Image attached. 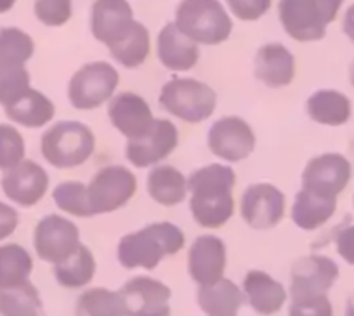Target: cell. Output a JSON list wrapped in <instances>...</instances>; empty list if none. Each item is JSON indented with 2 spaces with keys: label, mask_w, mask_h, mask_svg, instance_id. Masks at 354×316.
<instances>
[{
  "label": "cell",
  "mask_w": 354,
  "mask_h": 316,
  "mask_svg": "<svg viewBox=\"0 0 354 316\" xmlns=\"http://www.w3.org/2000/svg\"><path fill=\"white\" fill-rule=\"evenodd\" d=\"M234 183L233 169L221 164H210L189 176V209L200 226L221 227L233 217Z\"/></svg>",
  "instance_id": "obj_1"
},
{
  "label": "cell",
  "mask_w": 354,
  "mask_h": 316,
  "mask_svg": "<svg viewBox=\"0 0 354 316\" xmlns=\"http://www.w3.org/2000/svg\"><path fill=\"white\" fill-rule=\"evenodd\" d=\"M185 247V233L172 223H155L125 234L118 243V263L127 270H155L160 261Z\"/></svg>",
  "instance_id": "obj_2"
},
{
  "label": "cell",
  "mask_w": 354,
  "mask_h": 316,
  "mask_svg": "<svg viewBox=\"0 0 354 316\" xmlns=\"http://www.w3.org/2000/svg\"><path fill=\"white\" fill-rule=\"evenodd\" d=\"M40 149L53 167H78L94 153L96 138L93 131L80 122H57L44 132Z\"/></svg>",
  "instance_id": "obj_3"
},
{
  "label": "cell",
  "mask_w": 354,
  "mask_h": 316,
  "mask_svg": "<svg viewBox=\"0 0 354 316\" xmlns=\"http://www.w3.org/2000/svg\"><path fill=\"white\" fill-rule=\"evenodd\" d=\"M176 25L193 42L217 46L230 39L233 23L219 0H183L177 6Z\"/></svg>",
  "instance_id": "obj_4"
},
{
  "label": "cell",
  "mask_w": 354,
  "mask_h": 316,
  "mask_svg": "<svg viewBox=\"0 0 354 316\" xmlns=\"http://www.w3.org/2000/svg\"><path fill=\"white\" fill-rule=\"evenodd\" d=\"M160 104L174 117L198 124L214 113L217 94L212 87L195 78H172L162 87Z\"/></svg>",
  "instance_id": "obj_5"
},
{
  "label": "cell",
  "mask_w": 354,
  "mask_h": 316,
  "mask_svg": "<svg viewBox=\"0 0 354 316\" xmlns=\"http://www.w3.org/2000/svg\"><path fill=\"white\" fill-rule=\"evenodd\" d=\"M118 71L104 61H94L82 66L71 77L68 97L77 110H94L111 100L118 86Z\"/></svg>",
  "instance_id": "obj_6"
},
{
  "label": "cell",
  "mask_w": 354,
  "mask_h": 316,
  "mask_svg": "<svg viewBox=\"0 0 354 316\" xmlns=\"http://www.w3.org/2000/svg\"><path fill=\"white\" fill-rule=\"evenodd\" d=\"M136 176L122 165H108L94 174L87 186L88 205L94 216L115 212L134 196Z\"/></svg>",
  "instance_id": "obj_7"
},
{
  "label": "cell",
  "mask_w": 354,
  "mask_h": 316,
  "mask_svg": "<svg viewBox=\"0 0 354 316\" xmlns=\"http://www.w3.org/2000/svg\"><path fill=\"white\" fill-rule=\"evenodd\" d=\"M33 247L40 259L57 264L80 247V231L66 217L50 214L40 219L35 226Z\"/></svg>",
  "instance_id": "obj_8"
},
{
  "label": "cell",
  "mask_w": 354,
  "mask_h": 316,
  "mask_svg": "<svg viewBox=\"0 0 354 316\" xmlns=\"http://www.w3.org/2000/svg\"><path fill=\"white\" fill-rule=\"evenodd\" d=\"M353 178V165L340 153L315 156L302 172V188L323 196H339Z\"/></svg>",
  "instance_id": "obj_9"
},
{
  "label": "cell",
  "mask_w": 354,
  "mask_h": 316,
  "mask_svg": "<svg viewBox=\"0 0 354 316\" xmlns=\"http://www.w3.org/2000/svg\"><path fill=\"white\" fill-rule=\"evenodd\" d=\"M125 316H170V288L149 277L131 278L118 290Z\"/></svg>",
  "instance_id": "obj_10"
},
{
  "label": "cell",
  "mask_w": 354,
  "mask_h": 316,
  "mask_svg": "<svg viewBox=\"0 0 354 316\" xmlns=\"http://www.w3.org/2000/svg\"><path fill=\"white\" fill-rule=\"evenodd\" d=\"M179 145V134L172 122L155 118L151 127L145 136L138 139H129L127 160L136 167H149L167 158Z\"/></svg>",
  "instance_id": "obj_11"
},
{
  "label": "cell",
  "mask_w": 354,
  "mask_h": 316,
  "mask_svg": "<svg viewBox=\"0 0 354 316\" xmlns=\"http://www.w3.org/2000/svg\"><path fill=\"white\" fill-rule=\"evenodd\" d=\"M241 217L254 230L274 227L285 214V195L273 185H250L241 195Z\"/></svg>",
  "instance_id": "obj_12"
},
{
  "label": "cell",
  "mask_w": 354,
  "mask_h": 316,
  "mask_svg": "<svg viewBox=\"0 0 354 316\" xmlns=\"http://www.w3.org/2000/svg\"><path fill=\"white\" fill-rule=\"evenodd\" d=\"M209 148L223 160L240 162L254 151V131L240 117L219 118L209 131Z\"/></svg>",
  "instance_id": "obj_13"
},
{
  "label": "cell",
  "mask_w": 354,
  "mask_h": 316,
  "mask_svg": "<svg viewBox=\"0 0 354 316\" xmlns=\"http://www.w3.org/2000/svg\"><path fill=\"white\" fill-rule=\"evenodd\" d=\"M280 21L285 32L299 42H315L326 35V23L316 0H280Z\"/></svg>",
  "instance_id": "obj_14"
},
{
  "label": "cell",
  "mask_w": 354,
  "mask_h": 316,
  "mask_svg": "<svg viewBox=\"0 0 354 316\" xmlns=\"http://www.w3.org/2000/svg\"><path fill=\"white\" fill-rule=\"evenodd\" d=\"M339 278V266L326 256H306L292 268L290 297L326 294Z\"/></svg>",
  "instance_id": "obj_15"
},
{
  "label": "cell",
  "mask_w": 354,
  "mask_h": 316,
  "mask_svg": "<svg viewBox=\"0 0 354 316\" xmlns=\"http://www.w3.org/2000/svg\"><path fill=\"white\" fill-rule=\"evenodd\" d=\"M0 185L11 202L21 207H32L46 195L49 188V176L33 160H23L4 172Z\"/></svg>",
  "instance_id": "obj_16"
},
{
  "label": "cell",
  "mask_w": 354,
  "mask_h": 316,
  "mask_svg": "<svg viewBox=\"0 0 354 316\" xmlns=\"http://www.w3.org/2000/svg\"><path fill=\"white\" fill-rule=\"evenodd\" d=\"M226 245L219 236L202 234L193 242L188 254L189 277L198 285H212L224 278Z\"/></svg>",
  "instance_id": "obj_17"
},
{
  "label": "cell",
  "mask_w": 354,
  "mask_h": 316,
  "mask_svg": "<svg viewBox=\"0 0 354 316\" xmlns=\"http://www.w3.org/2000/svg\"><path fill=\"white\" fill-rule=\"evenodd\" d=\"M134 15L127 0H96L91 11L94 39L110 47L134 26Z\"/></svg>",
  "instance_id": "obj_18"
},
{
  "label": "cell",
  "mask_w": 354,
  "mask_h": 316,
  "mask_svg": "<svg viewBox=\"0 0 354 316\" xmlns=\"http://www.w3.org/2000/svg\"><path fill=\"white\" fill-rule=\"evenodd\" d=\"M108 117L120 134L127 139H138L148 132L153 124L149 104L134 93H122L110 101Z\"/></svg>",
  "instance_id": "obj_19"
},
{
  "label": "cell",
  "mask_w": 354,
  "mask_h": 316,
  "mask_svg": "<svg viewBox=\"0 0 354 316\" xmlns=\"http://www.w3.org/2000/svg\"><path fill=\"white\" fill-rule=\"evenodd\" d=\"M254 71L255 78L262 84L280 89L294 80L295 59L281 44H266L255 54Z\"/></svg>",
  "instance_id": "obj_20"
},
{
  "label": "cell",
  "mask_w": 354,
  "mask_h": 316,
  "mask_svg": "<svg viewBox=\"0 0 354 316\" xmlns=\"http://www.w3.org/2000/svg\"><path fill=\"white\" fill-rule=\"evenodd\" d=\"M243 294L255 313L262 316L277 315L287 302V290L283 285L266 271L252 270L243 278Z\"/></svg>",
  "instance_id": "obj_21"
},
{
  "label": "cell",
  "mask_w": 354,
  "mask_h": 316,
  "mask_svg": "<svg viewBox=\"0 0 354 316\" xmlns=\"http://www.w3.org/2000/svg\"><path fill=\"white\" fill-rule=\"evenodd\" d=\"M200 50L196 42L177 28L176 23H169L158 33V59L167 70L188 71L198 63Z\"/></svg>",
  "instance_id": "obj_22"
},
{
  "label": "cell",
  "mask_w": 354,
  "mask_h": 316,
  "mask_svg": "<svg viewBox=\"0 0 354 316\" xmlns=\"http://www.w3.org/2000/svg\"><path fill=\"white\" fill-rule=\"evenodd\" d=\"M337 210L335 196H323L315 192L302 188L295 195L294 207H292V221L301 230L313 231L328 223Z\"/></svg>",
  "instance_id": "obj_23"
},
{
  "label": "cell",
  "mask_w": 354,
  "mask_h": 316,
  "mask_svg": "<svg viewBox=\"0 0 354 316\" xmlns=\"http://www.w3.org/2000/svg\"><path fill=\"white\" fill-rule=\"evenodd\" d=\"M309 118L316 124L340 127L347 124L353 113L349 97L344 93L333 89H322L311 94L306 104Z\"/></svg>",
  "instance_id": "obj_24"
},
{
  "label": "cell",
  "mask_w": 354,
  "mask_h": 316,
  "mask_svg": "<svg viewBox=\"0 0 354 316\" xmlns=\"http://www.w3.org/2000/svg\"><path fill=\"white\" fill-rule=\"evenodd\" d=\"M245 294L227 278L212 285H200L198 306L209 316H236Z\"/></svg>",
  "instance_id": "obj_25"
},
{
  "label": "cell",
  "mask_w": 354,
  "mask_h": 316,
  "mask_svg": "<svg viewBox=\"0 0 354 316\" xmlns=\"http://www.w3.org/2000/svg\"><path fill=\"white\" fill-rule=\"evenodd\" d=\"M4 110L9 120L28 129L44 127L53 120L54 113H56L53 101L32 87Z\"/></svg>",
  "instance_id": "obj_26"
},
{
  "label": "cell",
  "mask_w": 354,
  "mask_h": 316,
  "mask_svg": "<svg viewBox=\"0 0 354 316\" xmlns=\"http://www.w3.org/2000/svg\"><path fill=\"white\" fill-rule=\"evenodd\" d=\"M148 193L160 205L174 207L186 198L188 179L172 165H158L148 174Z\"/></svg>",
  "instance_id": "obj_27"
},
{
  "label": "cell",
  "mask_w": 354,
  "mask_h": 316,
  "mask_svg": "<svg viewBox=\"0 0 354 316\" xmlns=\"http://www.w3.org/2000/svg\"><path fill=\"white\" fill-rule=\"evenodd\" d=\"M96 275V259L85 245L78 247L70 257L54 264V277L61 287L80 288L91 284Z\"/></svg>",
  "instance_id": "obj_28"
},
{
  "label": "cell",
  "mask_w": 354,
  "mask_h": 316,
  "mask_svg": "<svg viewBox=\"0 0 354 316\" xmlns=\"http://www.w3.org/2000/svg\"><path fill=\"white\" fill-rule=\"evenodd\" d=\"M42 299L30 280L0 290V316H40Z\"/></svg>",
  "instance_id": "obj_29"
},
{
  "label": "cell",
  "mask_w": 354,
  "mask_h": 316,
  "mask_svg": "<svg viewBox=\"0 0 354 316\" xmlns=\"http://www.w3.org/2000/svg\"><path fill=\"white\" fill-rule=\"evenodd\" d=\"M149 32L145 25L136 21L134 26L118 42L110 46L111 56L125 68L141 66L149 56Z\"/></svg>",
  "instance_id": "obj_30"
},
{
  "label": "cell",
  "mask_w": 354,
  "mask_h": 316,
  "mask_svg": "<svg viewBox=\"0 0 354 316\" xmlns=\"http://www.w3.org/2000/svg\"><path fill=\"white\" fill-rule=\"evenodd\" d=\"M33 270L32 256L18 243L0 245V290L16 287L30 278Z\"/></svg>",
  "instance_id": "obj_31"
},
{
  "label": "cell",
  "mask_w": 354,
  "mask_h": 316,
  "mask_svg": "<svg viewBox=\"0 0 354 316\" xmlns=\"http://www.w3.org/2000/svg\"><path fill=\"white\" fill-rule=\"evenodd\" d=\"M75 316H125L120 294L101 287L85 290L77 299Z\"/></svg>",
  "instance_id": "obj_32"
},
{
  "label": "cell",
  "mask_w": 354,
  "mask_h": 316,
  "mask_svg": "<svg viewBox=\"0 0 354 316\" xmlns=\"http://www.w3.org/2000/svg\"><path fill=\"white\" fill-rule=\"evenodd\" d=\"M35 53L33 39L15 26L0 28V64H25Z\"/></svg>",
  "instance_id": "obj_33"
},
{
  "label": "cell",
  "mask_w": 354,
  "mask_h": 316,
  "mask_svg": "<svg viewBox=\"0 0 354 316\" xmlns=\"http://www.w3.org/2000/svg\"><path fill=\"white\" fill-rule=\"evenodd\" d=\"M53 198L56 205L64 212L77 217L94 216L88 205L87 186L78 181H64L57 185L53 192Z\"/></svg>",
  "instance_id": "obj_34"
},
{
  "label": "cell",
  "mask_w": 354,
  "mask_h": 316,
  "mask_svg": "<svg viewBox=\"0 0 354 316\" xmlns=\"http://www.w3.org/2000/svg\"><path fill=\"white\" fill-rule=\"evenodd\" d=\"M30 89L25 64H0V104L9 106Z\"/></svg>",
  "instance_id": "obj_35"
},
{
  "label": "cell",
  "mask_w": 354,
  "mask_h": 316,
  "mask_svg": "<svg viewBox=\"0 0 354 316\" xmlns=\"http://www.w3.org/2000/svg\"><path fill=\"white\" fill-rule=\"evenodd\" d=\"M25 139L18 129L0 124V171H9L25 160Z\"/></svg>",
  "instance_id": "obj_36"
},
{
  "label": "cell",
  "mask_w": 354,
  "mask_h": 316,
  "mask_svg": "<svg viewBox=\"0 0 354 316\" xmlns=\"http://www.w3.org/2000/svg\"><path fill=\"white\" fill-rule=\"evenodd\" d=\"M33 9L46 26H63L71 18V0H35Z\"/></svg>",
  "instance_id": "obj_37"
},
{
  "label": "cell",
  "mask_w": 354,
  "mask_h": 316,
  "mask_svg": "<svg viewBox=\"0 0 354 316\" xmlns=\"http://www.w3.org/2000/svg\"><path fill=\"white\" fill-rule=\"evenodd\" d=\"M288 316H333V306L328 295H308L292 299Z\"/></svg>",
  "instance_id": "obj_38"
},
{
  "label": "cell",
  "mask_w": 354,
  "mask_h": 316,
  "mask_svg": "<svg viewBox=\"0 0 354 316\" xmlns=\"http://www.w3.org/2000/svg\"><path fill=\"white\" fill-rule=\"evenodd\" d=\"M231 12L241 21H257L270 11L271 0H226Z\"/></svg>",
  "instance_id": "obj_39"
},
{
  "label": "cell",
  "mask_w": 354,
  "mask_h": 316,
  "mask_svg": "<svg viewBox=\"0 0 354 316\" xmlns=\"http://www.w3.org/2000/svg\"><path fill=\"white\" fill-rule=\"evenodd\" d=\"M337 252L347 264L354 266V224L339 231L335 239Z\"/></svg>",
  "instance_id": "obj_40"
},
{
  "label": "cell",
  "mask_w": 354,
  "mask_h": 316,
  "mask_svg": "<svg viewBox=\"0 0 354 316\" xmlns=\"http://www.w3.org/2000/svg\"><path fill=\"white\" fill-rule=\"evenodd\" d=\"M19 223L18 210L12 209L8 203L0 202V242L11 236Z\"/></svg>",
  "instance_id": "obj_41"
},
{
  "label": "cell",
  "mask_w": 354,
  "mask_h": 316,
  "mask_svg": "<svg viewBox=\"0 0 354 316\" xmlns=\"http://www.w3.org/2000/svg\"><path fill=\"white\" fill-rule=\"evenodd\" d=\"M319 6V9H322L323 16H325L326 23H333L335 21L337 15H339L340 8H342L344 0H316Z\"/></svg>",
  "instance_id": "obj_42"
},
{
  "label": "cell",
  "mask_w": 354,
  "mask_h": 316,
  "mask_svg": "<svg viewBox=\"0 0 354 316\" xmlns=\"http://www.w3.org/2000/svg\"><path fill=\"white\" fill-rule=\"evenodd\" d=\"M342 30L344 33H346L347 39L354 44V4H351V8L347 9L346 15H344Z\"/></svg>",
  "instance_id": "obj_43"
},
{
  "label": "cell",
  "mask_w": 354,
  "mask_h": 316,
  "mask_svg": "<svg viewBox=\"0 0 354 316\" xmlns=\"http://www.w3.org/2000/svg\"><path fill=\"white\" fill-rule=\"evenodd\" d=\"M15 4L16 0H0V15H6V12L11 11Z\"/></svg>",
  "instance_id": "obj_44"
},
{
  "label": "cell",
  "mask_w": 354,
  "mask_h": 316,
  "mask_svg": "<svg viewBox=\"0 0 354 316\" xmlns=\"http://www.w3.org/2000/svg\"><path fill=\"white\" fill-rule=\"evenodd\" d=\"M346 316H354V294L347 299L346 304Z\"/></svg>",
  "instance_id": "obj_45"
},
{
  "label": "cell",
  "mask_w": 354,
  "mask_h": 316,
  "mask_svg": "<svg viewBox=\"0 0 354 316\" xmlns=\"http://www.w3.org/2000/svg\"><path fill=\"white\" fill-rule=\"evenodd\" d=\"M349 80H351V86L354 87V61H353V64H351V68H349Z\"/></svg>",
  "instance_id": "obj_46"
}]
</instances>
